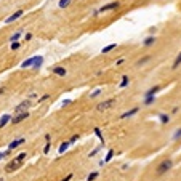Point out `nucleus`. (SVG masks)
Instances as JSON below:
<instances>
[{
  "instance_id": "1",
  "label": "nucleus",
  "mask_w": 181,
  "mask_h": 181,
  "mask_svg": "<svg viewBox=\"0 0 181 181\" xmlns=\"http://www.w3.org/2000/svg\"><path fill=\"white\" fill-rule=\"evenodd\" d=\"M171 167H173V160H170V159L162 160V162L157 165V168H156V175H157V176H162V175H165L167 171H170Z\"/></svg>"
},
{
  "instance_id": "2",
  "label": "nucleus",
  "mask_w": 181,
  "mask_h": 181,
  "mask_svg": "<svg viewBox=\"0 0 181 181\" xmlns=\"http://www.w3.org/2000/svg\"><path fill=\"white\" fill-rule=\"evenodd\" d=\"M114 104H115V98H108V99H103V101L96 106V111H98V112H106V111H109L111 108H114Z\"/></svg>"
},
{
  "instance_id": "3",
  "label": "nucleus",
  "mask_w": 181,
  "mask_h": 181,
  "mask_svg": "<svg viewBox=\"0 0 181 181\" xmlns=\"http://www.w3.org/2000/svg\"><path fill=\"white\" fill-rule=\"evenodd\" d=\"M120 7V2H109V3H106V5H103L99 10H96L95 11V14H99V13H108V11H114V10H117V8Z\"/></svg>"
},
{
  "instance_id": "4",
  "label": "nucleus",
  "mask_w": 181,
  "mask_h": 181,
  "mask_svg": "<svg viewBox=\"0 0 181 181\" xmlns=\"http://www.w3.org/2000/svg\"><path fill=\"white\" fill-rule=\"evenodd\" d=\"M31 115V112H27V111H24V112H19V114H14L13 117H11V120L10 122L13 123V125H18V123H21V122H24L26 119Z\"/></svg>"
},
{
  "instance_id": "5",
  "label": "nucleus",
  "mask_w": 181,
  "mask_h": 181,
  "mask_svg": "<svg viewBox=\"0 0 181 181\" xmlns=\"http://www.w3.org/2000/svg\"><path fill=\"white\" fill-rule=\"evenodd\" d=\"M29 106H31V101L29 99H24V101H21L19 104L14 108V114H19V112H24L29 109Z\"/></svg>"
},
{
  "instance_id": "6",
  "label": "nucleus",
  "mask_w": 181,
  "mask_h": 181,
  "mask_svg": "<svg viewBox=\"0 0 181 181\" xmlns=\"http://www.w3.org/2000/svg\"><path fill=\"white\" fill-rule=\"evenodd\" d=\"M23 14H24V10H16L13 14H10V16H8L7 19H5V24H11L13 21H16L18 18H21Z\"/></svg>"
},
{
  "instance_id": "7",
  "label": "nucleus",
  "mask_w": 181,
  "mask_h": 181,
  "mask_svg": "<svg viewBox=\"0 0 181 181\" xmlns=\"http://www.w3.org/2000/svg\"><path fill=\"white\" fill-rule=\"evenodd\" d=\"M24 143H26V138H16V139H13V141L8 144V151L16 149V147H19L21 144H24Z\"/></svg>"
},
{
  "instance_id": "8",
  "label": "nucleus",
  "mask_w": 181,
  "mask_h": 181,
  "mask_svg": "<svg viewBox=\"0 0 181 181\" xmlns=\"http://www.w3.org/2000/svg\"><path fill=\"white\" fill-rule=\"evenodd\" d=\"M21 162H16V160H11V162H10V164H8L7 165V167H5V171H7V173H11V171H14V170H16V168H19V167H21Z\"/></svg>"
},
{
  "instance_id": "9",
  "label": "nucleus",
  "mask_w": 181,
  "mask_h": 181,
  "mask_svg": "<svg viewBox=\"0 0 181 181\" xmlns=\"http://www.w3.org/2000/svg\"><path fill=\"white\" fill-rule=\"evenodd\" d=\"M156 42H157L156 35H147V37L143 40V47H144V48H149V47H152Z\"/></svg>"
},
{
  "instance_id": "10",
  "label": "nucleus",
  "mask_w": 181,
  "mask_h": 181,
  "mask_svg": "<svg viewBox=\"0 0 181 181\" xmlns=\"http://www.w3.org/2000/svg\"><path fill=\"white\" fill-rule=\"evenodd\" d=\"M138 112H139V108H133V109H130V111L123 112V114L120 115V119H130V117H133V115H136Z\"/></svg>"
},
{
  "instance_id": "11",
  "label": "nucleus",
  "mask_w": 181,
  "mask_h": 181,
  "mask_svg": "<svg viewBox=\"0 0 181 181\" xmlns=\"http://www.w3.org/2000/svg\"><path fill=\"white\" fill-rule=\"evenodd\" d=\"M51 72H53V74H56L58 77H64V75L67 74V71L64 69L63 66H56V67H53V71H51Z\"/></svg>"
},
{
  "instance_id": "12",
  "label": "nucleus",
  "mask_w": 181,
  "mask_h": 181,
  "mask_svg": "<svg viewBox=\"0 0 181 181\" xmlns=\"http://www.w3.org/2000/svg\"><path fill=\"white\" fill-rule=\"evenodd\" d=\"M151 59H152V56H151V55H144V56H141V58H139L138 61H136V66H144V64L149 63Z\"/></svg>"
},
{
  "instance_id": "13",
  "label": "nucleus",
  "mask_w": 181,
  "mask_h": 181,
  "mask_svg": "<svg viewBox=\"0 0 181 181\" xmlns=\"http://www.w3.org/2000/svg\"><path fill=\"white\" fill-rule=\"evenodd\" d=\"M160 90H162V87H160V85H154V87H151L149 90L144 93V96H152V95H157Z\"/></svg>"
},
{
  "instance_id": "14",
  "label": "nucleus",
  "mask_w": 181,
  "mask_h": 181,
  "mask_svg": "<svg viewBox=\"0 0 181 181\" xmlns=\"http://www.w3.org/2000/svg\"><path fill=\"white\" fill-rule=\"evenodd\" d=\"M43 64V56H34V69H40Z\"/></svg>"
},
{
  "instance_id": "15",
  "label": "nucleus",
  "mask_w": 181,
  "mask_h": 181,
  "mask_svg": "<svg viewBox=\"0 0 181 181\" xmlns=\"http://www.w3.org/2000/svg\"><path fill=\"white\" fill-rule=\"evenodd\" d=\"M10 120H11V115L10 114H3L2 117H0V128H3V127L7 125Z\"/></svg>"
},
{
  "instance_id": "16",
  "label": "nucleus",
  "mask_w": 181,
  "mask_h": 181,
  "mask_svg": "<svg viewBox=\"0 0 181 181\" xmlns=\"http://www.w3.org/2000/svg\"><path fill=\"white\" fill-rule=\"evenodd\" d=\"M117 48V43H109V45H106V47H103L101 48V53L103 55H106V53H111L112 50H115Z\"/></svg>"
},
{
  "instance_id": "17",
  "label": "nucleus",
  "mask_w": 181,
  "mask_h": 181,
  "mask_svg": "<svg viewBox=\"0 0 181 181\" xmlns=\"http://www.w3.org/2000/svg\"><path fill=\"white\" fill-rule=\"evenodd\" d=\"M156 101H157L156 95H152V96H144V101H143V104H144V106H151V104H154Z\"/></svg>"
},
{
  "instance_id": "18",
  "label": "nucleus",
  "mask_w": 181,
  "mask_h": 181,
  "mask_svg": "<svg viewBox=\"0 0 181 181\" xmlns=\"http://www.w3.org/2000/svg\"><path fill=\"white\" fill-rule=\"evenodd\" d=\"M128 84H130L128 75H122V80H120V84H119V88H127Z\"/></svg>"
},
{
  "instance_id": "19",
  "label": "nucleus",
  "mask_w": 181,
  "mask_h": 181,
  "mask_svg": "<svg viewBox=\"0 0 181 181\" xmlns=\"http://www.w3.org/2000/svg\"><path fill=\"white\" fill-rule=\"evenodd\" d=\"M32 66H34V56H32V58H27L24 63H21L23 69H26V67H32Z\"/></svg>"
},
{
  "instance_id": "20",
  "label": "nucleus",
  "mask_w": 181,
  "mask_h": 181,
  "mask_svg": "<svg viewBox=\"0 0 181 181\" xmlns=\"http://www.w3.org/2000/svg\"><path fill=\"white\" fill-rule=\"evenodd\" d=\"M181 66V51L176 55V58H175V61H173V64H171V67L173 69H178V67Z\"/></svg>"
},
{
  "instance_id": "21",
  "label": "nucleus",
  "mask_w": 181,
  "mask_h": 181,
  "mask_svg": "<svg viewBox=\"0 0 181 181\" xmlns=\"http://www.w3.org/2000/svg\"><path fill=\"white\" fill-rule=\"evenodd\" d=\"M71 3H72V0H59V2H58V7L61 8V10H64V8H67Z\"/></svg>"
},
{
  "instance_id": "22",
  "label": "nucleus",
  "mask_w": 181,
  "mask_h": 181,
  "mask_svg": "<svg viewBox=\"0 0 181 181\" xmlns=\"http://www.w3.org/2000/svg\"><path fill=\"white\" fill-rule=\"evenodd\" d=\"M159 119H160V122L164 123V125L170 122V115H167V114H159Z\"/></svg>"
},
{
  "instance_id": "23",
  "label": "nucleus",
  "mask_w": 181,
  "mask_h": 181,
  "mask_svg": "<svg viewBox=\"0 0 181 181\" xmlns=\"http://www.w3.org/2000/svg\"><path fill=\"white\" fill-rule=\"evenodd\" d=\"M112 157H114V149H109V152L106 154V157H104V164L111 162V160H112Z\"/></svg>"
},
{
  "instance_id": "24",
  "label": "nucleus",
  "mask_w": 181,
  "mask_h": 181,
  "mask_svg": "<svg viewBox=\"0 0 181 181\" xmlns=\"http://www.w3.org/2000/svg\"><path fill=\"white\" fill-rule=\"evenodd\" d=\"M69 146H71V143H69V141H64V143L61 144V146H59V154H63L64 151H66L67 147H69Z\"/></svg>"
},
{
  "instance_id": "25",
  "label": "nucleus",
  "mask_w": 181,
  "mask_h": 181,
  "mask_svg": "<svg viewBox=\"0 0 181 181\" xmlns=\"http://www.w3.org/2000/svg\"><path fill=\"white\" fill-rule=\"evenodd\" d=\"M26 157H27V154H26V152H21V154H18V156L14 157V160H16V162H21V164H23V160H24Z\"/></svg>"
},
{
  "instance_id": "26",
  "label": "nucleus",
  "mask_w": 181,
  "mask_h": 181,
  "mask_svg": "<svg viewBox=\"0 0 181 181\" xmlns=\"http://www.w3.org/2000/svg\"><path fill=\"white\" fill-rule=\"evenodd\" d=\"M19 38H21V32H16V34H13L10 37L11 42H19Z\"/></svg>"
},
{
  "instance_id": "27",
  "label": "nucleus",
  "mask_w": 181,
  "mask_h": 181,
  "mask_svg": "<svg viewBox=\"0 0 181 181\" xmlns=\"http://www.w3.org/2000/svg\"><path fill=\"white\" fill-rule=\"evenodd\" d=\"M180 138H181V128H176L173 133V141H178Z\"/></svg>"
},
{
  "instance_id": "28",
  "label": "nucleus",
  "mask_w": 181,
  "mask_h": 181,
  "mask_svg": "<svg viewBox=\"0 0 181 181\" xmlns=\"http://www.w3.org/2000/svg\"><path fill=\"white\" fill-rule=\"evenodd\" d=\"M19 47H21V43H19V42H11L10 48L13 50V51H16V50H19Z\"/></svg>"
},
{
  "instance_id": "29",
  "label": "nucleus",
  "mask_w": 181,
  "mask_h": 181,
  "mask_svg": "<svg viewBox=\"0 0 181 181\" xmlns=\"http://www.w3.org/2000/svg\"><path fill=\"white\" fill-rule=\"evenodd\" d=\"M98 175H99L98 171H93V173H90V175H88V181H93V180H96V178H98Z\"/></svg>"
},
{
  "instance_id": "30",
  "label": "nucleus",
  "mask_w": 181,
  "mask_h": 181,
  "mask_svg": "<svg viewBox=\"0 0 181 181\" xmlns=\"http://www.w3.org/2000/svg\"><path fill=\"white\" fill-rule=\"evenodd\" d=\"M95 135H96L98 138H99V139H101V141H103V143H104V139H103V135H101V130L98 128V127H96V128H95Z\"/></svg>"
},
{
  "instance_id": "31",
  "label": "nucleus",
  "mask_w": 181,
  "mask_h": 181,
  "mask_svg": "<svg viewBox=\"0 0 181 181\" xmlns=\"http://www.w3.org/2000/svg\"><path fill=\"white\" fill-rule=\"evenodd\" d=\"M101 93H103V90H101V88H98V90H95L93 93L90 95V98H96L98 95H101Z\"/></svg>"
},
{
  "instance_id": "32",
  "label": "nucleus",
  "mask_w": 181,
  "mask_h": 181,
  "mask_svg": "<svg viewBox=\"0 0 181 181\" xmlns=\"http://www.w3.org/2000/svg\"><path fill=\"white\" fill-rule=\"evenodd\" d=\"M48 98H50V95H43V96H40V98H38V103H43V101H47Z\"/></svg>"
},
{
  "instance_id": "33",
  "label": "nucleus",
  "mask_w": 181,
  "mask_h": 181,
  "mask_svg": "<svg viewBox=\"0 0 181 181\" xmlns=\"http://www.w3.org/2000/svg\"><path fill=\"white\" fill-rule=\"evenodd\" d=\"M79 138H80V136H79V135H74V136H72V138H71V139H69V143H71V144H74V143H75V141H77V139H79Z\"/></svg>"
},
{
  "instance_id": "34",
  "label": "nucleus",
  "mask_w": 181,
  "mask_h": 181,
  "mask_svg": "<svg viewBox=\"0 0 181 181\" xmlns=\"http://www.w3.org/2000/svg\"><path fill=\"white\" fill-rule=\"evenodd\" d=\"M50 146H51V144H50V141H47V144H45V147H43V152H48V151H50Z\"/></svg>"
},
{
  "instance_id": "35",
  "label": "nucleus",
  "mask_w": 181,
  "mask_h": 181,
  "mask_svg": "<svg viewBox=\"0 0 181 181\" xmlns=\"http://www.w3.org/2000/svg\"><path fill=\"white\" fill-rule=\"evenodd\" d=\"M98 152H99V147H96V149H93V151H91V152H90V157L96 156V154H98Z\"/></svg>"
},
{
  "instance_id": "36",
  "label": "nucleus",
  "mask_w": 181,
  "mask_h": 181,
  "mask_svg": "<svg viewBox=\"0 0 181 181\" xmlns=\"http://www.w3.org/2000/svg\"><path fill=\"white\" fill-rule=\"evenodd\" d=\"M72 176H74V175H72V173H69V175H67L66 178H63V180H61V181H71V180H72Z\"/></svg>"
},
{
  "instance_id": "37",
  "label": "nucleus",
  "mask_w": 181,
  "mask_h": 181,
  "mask_svg": "<svg viewBox=\"0 0 181 181\" xmlns=\"http://www.w3.org/2000/svg\"><path fill=\"white\" fill-rule=\"evenodd\" d=\"M123 63H125V59H123V58H120V59L117 61V63H115V66H122Z\"/></svg>"
},
{
  "instance_id": "38",
  "label": "nucleus",
  "mask_w": 181,
  "mask_h": 181,
  "mask_svg": "<svg viewBox=\"0 0 181 181\" xmlns=\"http://www.w3.org/2000/svg\"><path fill=\"white\" fill-rule=\"evenodd\" d=\"M24 40H26V42H29V40H32V34H26V35H24Z\"/></svg>"
},
{
  "instance_id": "39",
  "label": "nucleus",
  "mask_w": 181,
  "mask_h": 181,
  "mask_svg": "<svg viewBox=\"0 0 181 181\" xmlns=\"http://www.w3.org/2000/svg\"><path fill=\"white\" fill-rule=\"evenodd\" d=\"M7 154H10V151H3V152H0V160L3 159V157L7 156Z\"/></svg>"
},
{
  "instance_id": "40",
  "label": "nucleus",
  "mask_w": 181,
  "mask_h": 181,
  "mask_svg": "<svg viewBox=\"0 0 181 181\" xmlns=\"http://www.w3.org/2000/svg\"><path fill=\"white\" fill-rule=\"evenodd\" d=\"M71 103H72L71 99H66V101H63V106H67V104H71Z\"/></svg>"
},
{
  "instance_id": "41",
  "label": "nucleus",
  "mask_w": 181,
  "mask_h": 181,
  "mask_svg": "<svg viewBox=\"0 0 181 181\" xmlns=\"http://www.w3.org/2000/svg\"><path fill=\"white\" fill-rule=\"evenodd\" d=\"M5 93V87H0V95H3Z\"/></svg>"
}]
</instances>
